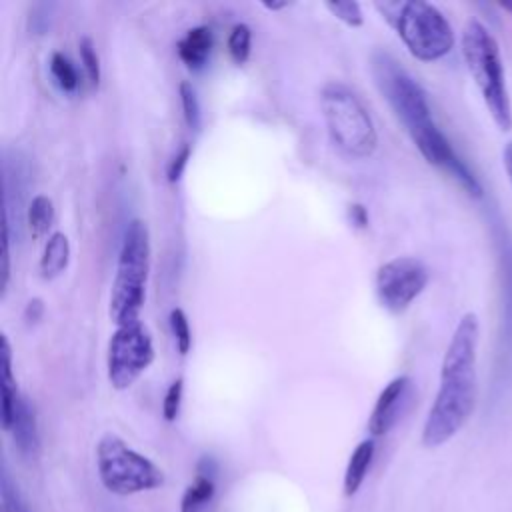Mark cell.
<instances>
[{
	"label": "cell",
	"instance_id": "1",
	"mask_svg": "<svg viewBox=\"0 0 512 512\" xmlns=\"http://www.w3.org/2000/svg\"><path fill=\"white\" fill-rule=\"evenodd\" d=\"M370 72L420 154L434 166L452 174L472 196H482V188L468 166L452 150L448 138L436 126L422 86L388 52L376 50L370 58Z\"/></svg>",
	"mask_w": 512,
	"mask_h": 512
},
{
	"label": "cell",
	"instance_id": "2",
	"mask_svg": "<svg viewBox=\"0 0 512 512\" xmlns=\"http://www.w3.org/2000/svg\"><path fill=\"white\" fill-rule=\"evenodd\" d=\"M478 332L476 314H464L450 338L442 358L440 388L422 428V444L428 448L446 444L474 410Z\"/></svg>",
	"mask_w": 512,
	"mask_h": 512
},
{
	"label": "cell",
	"instance_id": "3",
	"mask_svg": "<svg viewBox=\"0 0 512 512\" xmlns=\"http://www.w3.org/2000/svg\"><path fill=\"white\" fill-rule=\"evenodd\" d=\"M150 268L148 226L140 218L128 222L118 252L116 274L110 290V318L116 326L140 320L146 300V278Z\"/></svg>",
	"mask_w": 512,
	"mask_h": 512
},
{
	"label": "cell",
	"instance_id": "4",
	"mask_svg": "<svg viewBox=\"0 0 512 512\" xmlns=\"http://www.w3.org/2000/svg\"><path fill=\"white\" fill-rule=\"evenodd\" d=\"M376 8L394 24L400 40L414 58L434 62L452 50L454 32L444 14L430 2H378Z\"/></svg>",
	"mask_w": 512,
	"mask_h": 512
},
{
	"label": "cell",
	"instance_id": "5",
	"mask_svg": "<svg viewBox=\"0 0 512 512\" xmlns=\"http://www.w3.org/2000/svg\"><path fill=\"white\" fill-rule=\"evenodd\" d=\"M320 106L330 140L338 150L352 158H366L376 150L374 122L352 88L336 80L324 84Z\"/></svg>",
	"mask_w": 512,
	"mask_h": 512
},
{
	"label": "cell",
	"instance_id": "6",
	"mask_svg": "<svg viewBox=\"0 0 512 512\" xmlns=\"http://www.w3.org/2000/svg\"><path fill=\"white\" fill-rule=\"evenodd\" d=\"M462 54L494 122L508 130L512 126V110L500 50L494 36L478 20H470L462 32Z\"/></svg>",
	"mask_w": 512,
	"mask_h": 512
},
{
	"label": "cell",
	"instance_id": "7",
	"mask_svg": "<svg viewBox=\"0 0 512 512\" xmlns=\"http://www.w3.org/2000/svg\"><path fill=\"white\" fill-rule=\"evenodd\" d=\"M96 466L104 488L120 496L154 490L164 482L162 470L116 434H104L100 438Z\"/></svg>",
	"mask_w": 512,
	"mask_h": 512
},
{
	"label": "cell",
	"instance_id": "8",
	"mask_svg": "<svg viewBox=\"0 0 512 512\" xmlns=\"http://www.w3.org/2000/svg\"><path fill=\"white\" fill-rule=\"evenodd\" d=\"M154 360V344L148 328L138 320L116 326L108 344V380L116 390L130 388Z\"/></svg>",
	"mask_w": 512,
	"mask_h": 512
},
{
	"label": "cell",
	"instance_id": "9",
	"mask_svg": "<svg viewBox=\"0 0 512 512\" xmlns=\"http://www.w3.org/2000/svg\"><path fill=\"white\" fill-rule=\"evenodd\" d=\"M428 284V268L412 256H396L376 272V296L392 314L404 312Z\"/></svg>",
	"mask_w": 512,
	"mask_h": 512
},
{
	"label": "cell",
	"instance_id": "10",
	"mask_svg": "<svg viewBox=\"0 0 512 512\" xmlns=\"http://www.w3.org/2000/svg\"><path fill=\"white\" fill-rule=\"evenodd\" d=\"M408 394H410L408 376H398L384 386L368 418V432L372 436H384L396 426L408 402Z\"/></svg>",
	"mask_w": 512,
	"mask_h": 512
},
{
	"label": "cell",
	"instance_id": "11",
	"mask_svg": "<svg viewBox=\"0 0 512 512\" xmlns=\"http://www.w3.org/2000/svg\"><path fill=\"white\" fill-rule=\"evenodd\" d=\"M12 434L14 446L18 448L20 456L24 460H36L40 454V436H38V426H36V414L34 406L30 400L20 394L12 412V420L8 430Z\"/></svg>",
	"mask_w": 512,
	"mask_h": 512
},
{
	"label": "cell",
	"instance_id": "12",
	"mask_svg": "<svg viewBox=\"0 0 512 512\" xmlns=\"http://www.w3.org/2000/svg\"><path fill=\"white\" fill-rule=\"evenodd\" d=\"M216 472V462L210 456H204L198 462L196 480L184 490L180 512H202L210 504L216 490Z\"/></svg>",
	"mask_w": 512,
	"mask_h": 512
},
{
	"label": "cell",
	"instance_id": "13",
	"mask_svg": "<svg viewBox=\"0 0 512 512\" xmlns=\"http://www.w3.org/2000/svg\"><path fill=\"white\" fill-rule=\"evenodd\" d=\"M214 46V34L208 26H194L190 28L176 46L178 58L192 70H200Z\"/></svg>",
	"mask_w": 512,
	"mask_h": 512
},
{
	"label": "cell",
	"instance_id": "14",
	"mask_svg": "<svg viewBox=\"0 0 512 512\" xmlns=\"http://www.w3.org/2000/svg\"><path fill=\"white\" fill-rule=\"evenodd\" d=\"M70 260V242L68 236L62 232H54L42 252L40 258V274L46 280H52L56 276H60Z\"/></svg>",
	"mask_w": 512,
	"mask_h": 512
},
{
	"label": "cell",
	"instance_id": "15",
	"mask_svg": "<svg viewBox=\"0 0 512 512\" xmlns=\"http://www.w3.org/2000/svg\"><path fill=\"white\" fill-rule=\"evenodd\" d=\"M372 458H374V440L372 438L362 440L350 454V460H348V466L344 472V494L346 496H352L358 492V488L362 486V482L370 470Z\"/></svg>",
	"mask_w": 512,
	"mask_h": 512
},
{
	"label": "cell",
	"instance_id": "16",
	"mask_svg": "<svg viewBox=\"0 0 512 512\" xmlns=\"http://www.w3.org/2000/svg\"><path fill=\"white\" fill-rule=\"evenodd\" d=\"M26 224L34 240H40L48 234V230L54 224V204L48 196L44 194L32 196L26 208Z\"/></svg>",
	"mask_w": 512,
	"mask_h": 512
},
{
	"label": "cell",
	"instance_id": "17",
	"mask_svg": "<svg viewBox=\"0 0 512 512\" xmlns=\"http://www.w3.org/2000/svg\"><path fill=\"white\" fill-rule=\"evenodd\" d=\"M50 74L62 92H74L78 88V72L66 54L54 52L50 56Z\"/></svg>",
	"mask_w": 512,
	"mask_h": 512
},
{
	"label": "cell",
	"instance_id": "18",
	"mask_svg": "<svg viewBox=\"0 0 512 512\" xmlns=\"http://www.w3.org/2000/svg\"><path fill=\"white\" fill-rule=\"evenodd\" d=\"M178 92H180V102H182V114H184L188 128L200 130L202 112H200V102H198L194 86L188 80H182L178 86Z\"/></svg>",
	"mask_w": 512,
	"mask_h": 512
},
{
	"label": "cell",
	"instance_id": "19",
	"mask_svg": "<svg viewBox=\"0 0 512 512\" xmlns=\"http://www.w3.org/2000/svg\"><path fill=\"white\" fill-rule=\"evenodd\" d=\"M250 42H252V32L246 24H234L228 36V52L230 58L236 64H244L250 56Z\"/></svg>",
	"mask_w": 512,
	"mask_h": 512
},
{
	"label": "cell",
	"instance_id": "20",
	"mask_svg": "<svg viewBox=\"0 0 512 512\" xmlns=\"http://www.w3.org/2000/svg\"><path fill=\"white\" fill-rule=\"evenodd\" d=\"M78 52H80V60H82L86 78H88L90 86L96 88L98 82H100V60H98V52H96V46H94L90 36L80 38Z\"/></svg>",
	"mask_w": 512,
	"mask_h": 512
},
{
	"label": "cell",
	"instance_id": "21",
	"mask_svg": "<svg viewBox=\"0 0 512 512\" xmlns=\"http://www.w3.org/2000/svg\"><path fill=\"white\" fill-rule=\"evenodd\" d=\"M170 328H172V336L176 340L178 352L184 356L188 354L190 346H192V334H190V324L188 318L184 314L182 308H172L170 310Z\"/></svg>",
	"mask_w": 512,
	"mask_h": 512
},
{
	"label": "cell",
	"instance_id": "22",
	"mask_svg": "<svg viewBox=\"0 0 512 512\" xmlns=\"http://www.w3.org/2000/svg\"><path fill=\"white\" fill-rule=\"evenodd\" d=\"M324 6L332 12V16L342 20L346 26L358 28L364 22V16H362V10H360L358 2H326Z\"/></svg>",
	"mask_w": 512,
	"mask_h": 512
},
{
	"label": "cell",
	"instance_id": "23",
	"mask_svg": "<svg viewBox=\"0 0 512 512\" xmlns=\"http://www.w3.org/2000/svg\"><path fill=\"white\" fill-rule=\"evenodd\" d=\"M182 378H176L168 390H166V396H164V402H162V416L164 420L168 422H174L178 418V412H180V402H182Z\"/></svg>",
	"mask_w": 512,
	"mask_h": 512
},
{
	"label": "cell",
	"instance_id": "24",
	"mask_svg": "<svg viewBox=\"0 0 512 512\" xmlns=\"http://www.w3.org/2000/svg\"><path fill=\"white\" fill-rule=\"evenodd\" d=\"M2 496H4V506L10 512H34L30 510L28 502L22 498L18 488L10 482V476L6 470H2Z\"/></svg>",
	"mask_w": 512,
	"mask_h": 512
},
{
	"label": "cell",
	"instance_id": "25",
	"mask_svg": "<svg viewBox=\"0 0 512 512\" xmlns=\"http://www.w3.org/2000/svg\"><path fill=\"white\" fill-rule=\"evenodd\" d=\"M190 152H192L190 144L184 142V144L176 150V154L170 158L168 168H166V176H168L170 182H178V180L182 178V172H184V168H186V164H188V160H190Z\"/></svg>",
	"mask_w": 512,
	"mask_h": 512
},
{
	"label": "cell",
	"instance_id": "26",
	"mask_svg": "<svg viewBox=\"0 0 512 512\" xmlns=\"http://www.w3.org/2000/svg\"><path fill=\"white\" fill-rule=\"evenodd\" d=\"M44 312V304L40 298H32L28 304H26V310H24V318L28 322H36Z\"/></svg>",
	"mask_w": 512,
	"mask_h": 512
},
{
	"label": "cell",
	"instance_id": "27",
	"mask_svg": "<svg viewBox=\"0 0 512 512\" xmlns=\"http://www.w3.org/2000/svg\"><path fill=\"white\" fill-rule=\"evenodd\" d=\"M350 218H352L354 224H358V226H362V228L368 224V212H366V208L360 206V204H352V206H350Z\"/></svg>",
	"mask_w": 512,
	"mask_h": 512
},
{
	"label": "cell",
	"instance_id": "28",
	"mask_svg": "<svg viewBox=\"0 0 512 512\" xmlns=\"http://www.w3.org/2000/svg\"><path fill=\"white\" fill-rule=\"evenodd\" d=\"M502 162H504V170H506V174H508V180H510V184H512V142L506 144V148H504V152H502Z\"/></svg>",
	"mask_w": 512,
	"mask_h": 512
},
{
	"label": "cell",
	"instance_id": "29",
	"mask_svg": "<svg viewBox=\"0 0 512 512\" xmlns=\"http://www.w3.org/2000/svg\"><path fill=\"white\" fill-rule=\"evenodd\" d=\"M262 6L268 10H280V8H286L288 2H262Z\"/></svg>",
	"mask_w": 512,
	"mask_h": 512
},
{
	"label": "cell",
	"instance_id": "30",
	"mask_svg": "<svg viewBox=\"0 0 512 512\" xmlns=\"http://www.w3.org/2000/svg\"><path fill=\"white\" fill-rule=\"evenodd\" d=\"M2 512H10V510H8V508H6V506H4V508H2Z\"/></svg>",
	"mask_w": 512,
	"mask_h": 512
}]
</instances>
